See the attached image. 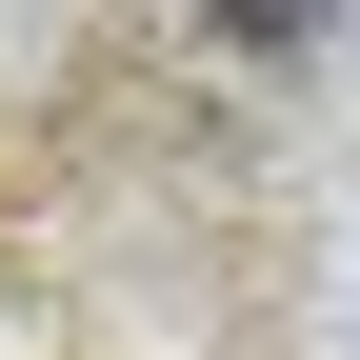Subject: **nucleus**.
I'll use <instances>...</instances> for the list:
<instances>
[{
  "label": "nucleus",
  "instance_id": "1",
  "mask_svg": "<svg viewBox=\"0 0 360 360\" xmlns=\"http://www.w3.org/2000/svg\"><path fill=\"white\" fill-rule=\"evenodd\" d=\"M200 20H220V40H260V60H281V40H321L340 0H200Z\"/></svg>",
  "mask_w": 360,
  "mask_h": 360
}]
</instances>
